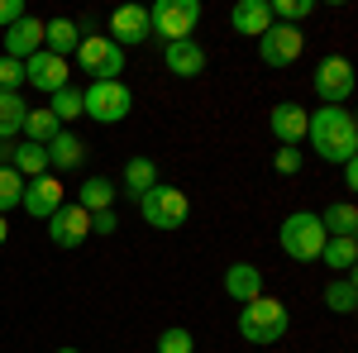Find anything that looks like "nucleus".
Segmentation results:
<instances>
[{"mask_svg": "<svg viewBox=\"0 0 358 353\" xmlns=\"http://www.w3.org/2000/svg\"><path fill=\"white\" fill-rule=\"evenodd\" d=\"M306 143H310V153H315V158L344 167L358 153V120L344 106L310 110V120H306Z\"/></svg>", "mask_w": 358, "mask_h": 353, "instance_id": "1", "label": "nucleus"}, {"mask_svg": "<svg viewBox=\"0 0 358 353\" xmlns=\"http://www.w3.org/2000/svg\"><path fill=\"white\" fill-rule=\"evenodd\" d=\"M292 329V310L277 296H253L248 305H239V339L244 344H282Z\"/></svg>", "mask_w": 358, "mask_h": 353, "instance_id": "2", "label": "nucleus"}, {"mask_svg": "<svg viewBox=\"0 0 358 353\" xmlns=\"http://www.w3.org/2000/svg\"><path fill=\"white\" fill-rule=\"evenodd\" d=\"M277 244L292 263H320V248H325V229L315 210H292L277 229Z\"/></svg>", "mask_w": 358, "mask_h": 353, "instance_id": "3", "label": "nucleus"}, {"mask_svg": "<svg viewBox=\"0 0 358 353\" xmlns=\"http://www.w3.org/2000/svg\"><path fill=\"white\" fill-rule=\"evenodd\" d=\"M134 206H138V215H143V224H153V229H182L187 215H192L187 191H182V187H167V182H158L148 196H138Z\"/></svg>", "mask_w": 358, "mask_h": 353, "instance_id": "4", "label": "nucleus"}, {"mask_svg": "<svg viewBox=\"0 0 358 353\" xmlns=\"http://www.w3.org/2000/svg\"><path fill=\"white\" fill-rule=\"evenodd\" d=\"M129 110H134V91L124 82H91L82 91V115L96 124H120L129 120Z\"/></svg>", "mask_w": 358, "mask_h": 353, "instance_id": "5", "label": "nucleus"}, {"mask_svg": "<svg viewBox=\"0 0 358 353\" xmlns=\"http://www.w3.org/2000/svg\"><path fill=\"white\" fill-rule=\"evenodd\" d=\"M77 62H82V72L91 82H120V72H124V48L110 43L106 34H86L82 43H77Z\"/></svg>", "mask_w": 358, "mask_h": 353, "instance_id": "6", "label": "nucleus"}, {"mask_svg": "<svg viewBox=\"0 0 358 353\" xmlns=\"http://www.w3.org/2000/svg\"><path fill=\"white\" fill-rule=\"evenodd\" d=\"M148 24H153L158 38L182 43V38H192V29L201 24V0H158V5L148 10Z\"/></svg>", "mask_w": 358, "mask_h": 353, "instance_id": "7", "label": "nucleus"}, {"mask_svg": "<svg viewBox=\"0 0 358 353\" xmlns=\"http://www.w3.org/2000/svg\"><path fill=\"white\" fill-rule=\"evenodd\" d=\"M310 86H315V96H320V106H344V101L354 96V62L339 57V53L320 57V67H315Z\"/></svg>", "mask_w": 358, "mask_h": 353, "instance_id": "8", "label": "nucleus"}, {"mask_svg": "<svg viewBox=\"0 0 358 353\" xmlns=\"http://www.w3.org/2000/svg\"><path fill=\"white\" fill-rule=\"evenodd\" d=\"M48 239L57 248H82L91 239V215H86L77 201H62L53 215H48Z\"/></svg>", "mask_w": 358, "mask_h": 353, "instance_id": "9", "label": "nucleus"}, {"mask_svg": "<svg viewBox=\"0 0 358 353\" xmlns=\"http://www.w3.org/2000/svg\"><path fill=\"white\" fill-rule=\"evenodd\" d=\"M301 48H306V38H301V29H292V24H273L258 38L263 67H292V62L301 57Z\"/></svg>", "mask_w": 358, "mask_h": 353, "instance_id": "10", "label": "nucleus"}, {"mask_svg": "<svg viewBox=\"0 0 358 353\" xmlns=\"http://www.w3.org/2000/svg\"><path fill=\"white\" fill-rule=\"evenodd\" d=\"M43 53V20L38 15H20L15 24L5 29V57H15V62H24V57Z\"/></svg>", "mask_w": 358, "mask_h": 353, "instance_id": "11", "label": "nucleus"}, {"mask_svg": "<svg viewBox=\"0 0 358 353\" xmlns=\"http://www.w3.org/2000/svg\"><path fill=\"white\" fill-rule=\"evenodd\" d=\"M153 34V24H148V10L143 5H120L110 15V43H120V48H134V43H143Z\"/></svg>", "mask_w": 358, "mask_h": 353, "instance_id": "12", "label": "nucleus"}, {"mask_svg": "<svg viewBox=\"0 0 358 353\" xmlns=\"http://www.w3.org/2000/svg\"><path fill=\"white\" fill-rule=\"evenodd\" d=\"M306 120H310V110H301L296 101H277L273 115H268V129L277 134V143H282V148H301Z\"/></svg>", "mask_w": 358, "mask_h": 353, "instance_id": "13", "label": "nucleus"}, {"mask_svg": "<svg viewBox=\"0 0 358 353\" xmlns=\"http://www.w3.org/2000/svg\"><path fill=\"white\" fill-rule=\"evenodd\" d=\"M24 215H34V219H48L62 206V177L57 172H48V177H34V182H24Z\"/></svg>", "mask_w": 358, "mask_h": 353, "instance_id": "14", "label": "nucleus"}, {"mask_svg": "<svg viewBox=\"0 0 358 353\" xmlns=\"http://www.w3.org/2000/svg\"><path fill=\"white\" fill-rule=\"evenodd\" d=\"M24 82L34 86V91H62L67 86V57H53V53H34L24 57Z\"/></svg>", "mask_w": 358, "mask_h": 353, "instance_id": "15", "label": "nucleus"}, {"mask_svg": "<svg viewBox=\"0 0 358 353\" xmlns=\"http://www.w3.org/2000/svg\"><path fill=\"white\" fill-rule=\"evenodd\" d=\"M206 48L196 43V38H182V43H167L163 48V67L172 72V77H201L206 72Z\"/></svg>", "mask_w": 358, "mask_h": 353, "instance_id": "16", "label": "nucleus"}, {"mask_svg": "<svg viewBox=\"0 0 358 353\" xmlns=\"http://www.w3.org/2000/svg\"><path fill=\"white\" fill-rule=\"evenodd\" d=\"M229 24H234L239 38H263L273 29V10H268V0H239L229 10Z\"/></svg>", "mask_w": 358, "mask_h": 353, "instance_id": "17", "label": "nucleus"}, {"mask_svg": "<svg viewBox=\"0 0 358 353\" xmlns=\"http://www.w3.org/2000/svg\"><path fill=\"white\" fill-rule=\"evenodd\" d=\"M224 296L239 301V305L263 296V272L253 268V263H229V272H224Z\"/></svg>", "mask_w": 358, "mask_h": 353, "instance_id": "18", "label": "nucleus"}, {"mask_svg": "<svg viewBox=\"0 0 358 353\" xmlns=\"http://www.w3.org/2000/svg\"><path fill=\"white\" fill-rule=\"evenodd\" d=\"M82 163H86V143L72 129H57L53 143H48V167L53 172H77Z\"/></svg>", "mask_w": 358, "mask_h": 353, "instance_id": "19", "label": "nucleus"}, {"mask_svg": "<svg viewBox=\"0 0 358 353\" xmlns=\"http://www.w3.org/2000/svg\"><path fill=\"white\" fill-rule=\"evenodd\" d=\"M153 187H158V163H153V158H129L115 191H124L129 201H138V196H148Z\"/></svg>", "mask_w": 358, "mask_h": 353, "instance_id": "20", "label": "nucleus"}, {"mask_svg": "<svg viewBox=\"0 0 358 353\" xmlns=\"http://www.w3.org/2000/svg\"><path fill=\"white\" fill-rule=\"evenodd\" d=\"M320 229L325 239H358V206L354 201H334L320 210Z\"/></svg>", "mask_w": 358, "mask_h": 353, "instance_id": "21", "label": "nucleus"}, {"mask_svg": "<svg viewBox=\"0 0 358 353\" xmlns=\"http://www.w3.org/2000/svg\"><path fill=\"white\" fill-rule=\"evenodd\" d=\"M77 43H82L77 20H43V53L67 57V53H77Z\"/></svg>", "mask_w": 358, "mask_h": 353, "instance_id": "22", "label": "nucleus"}, {"mask_svg": "<svg viewBox=\"0 0 358 353\" xmlns=\"http://www.w3.org/2000/svg\"><path fill=\"white\" fill-rule=\"evenodd\" d=\"M115 182L110 177H86L82 191H77V206H82L86 215H101V210H115Z\"/></svg>", "mask_w": 358, "mask_h": 353, "instance_id": "23", "label": "nucleus"}, {"mask_svg": "<svg viewBox=\"0 0 358 353\" xmlns=\"http://www.w3.org/2000/svg\"><path fill=\"white\" fill-rule=\"evenodd\" d=\"M10 167H15V172H20V177H24V182H34V177H48V172H53V167H48V148H43V143H15V158H10Z\"/></svg>", "mask_w": 358, "mask_h": 353, "instance_id": "24", "label": "nucleus"}, {"mask_svg": "<svg viewBox=\"0 0 358 353\" xmlns=\"http://www.w3.org/2000/svg\"><path fill=\"white\" fill-rule=\"evenodd\" d=\"M320 263L334 268V277H354V268H358V239H325Z\"/></svg>", "mask_w": 358, "mask_h": 353, "instance_id": "25", "label": "nucleus"}, {"mask_svg": "<svg viewBox=\"0 0 358 353\" xmlns=\"http://www.w3.org/2000/svg\"><path fill=\"white\" fill-rule=\"evenodd\" d=\"M24 115H29V106H24L20 91H0V138L20 134L24 129Z\"/></svg>", "mask_w": 358, "mask_h": 353, "instance_id": "26", "label": "nucleus"}, {"mask_svg": "<svg viewBox=\"0 0 358 353\" xmlns=\"http://www.w3.org/2000/svg\"><path fill=\"white\" fill-rule=\"evenodd\" d=\"M325 305H330L334 315H354V310H358L354 277H330V287H325Z\"/></svg>", "mask_w": 358, "mask_h": 353, "instance_id": "27", "label": "nucleus"}, {"mask_svg": "<svg viewBox=\"0 0 358 353\" xmlns=\"http://www.w3.org/2000/svg\"><path fill=\"white\" fill-rule=\"evenodd\" d=\"M48 115H53L57 124L67 129V120H82V86H62V91H53V106H48Z\"/></svg>", "mask_w": 358, "mask_h": 353, "instance_id": "28", "label": "nucleus"}, {"mask_svg": "<svg viewBox=\"0 0 358 353\" xmlns=\"http://www.w3.org/2000/svg\"><path fill=\"white\" fill-rule=\"evenodd\" d=\"M57 129H62V124H57L48 110H29V115H24V129H20V134H24L29 143H43V148H48Z\"/></svg>", "mask_w": 358, "mask_h": 353, "instance_id": "29", "label": "nucleus"}, {"mask_svg": "<svg viewBox=\"0 0 358 353\" xmlns=\"http://www.w3.org/2000/svg\"><path fill=\"white\" fill-rule=\"evenodd\" d=\"M268 10H273V24H301L306 15H315V0H268Z\"/></svg>", "mask_w": 358, "mask_h": 353, "instance_id": "30", "label": "nucleus"}, {"mask_svg": "<svg viewBox=\"0 0 358 353\" xmlns=\"http://www.w3.org/2000/svg\"><path fill=\"white\" fill-rule=\"evenodd\" d=\"M20 201H24V177H20L15 167H0V215L15 210Z\"/></svg>", "mask_w": 358, "mask_h": 353, "instance_id": "31", "label": "nucleus"}, {"mask_svg": "<svg viewBox=\"0 0 358 353\" xmlns=\"http://www.w3.org/2000/svg\"><path fill=\"white\" fill-rule=\"evenodd\" d=\"M158 353H196V339H192V329H182V325H172L158 334Z\"/></svg>", "mask_w": 358, "mask_h": 353, "instance_id": "32", "label": "nucleus"}, {"mask_svg": "<svg viewBox=\"0 0 358 353\" xmlns=\"http://www.w3.org/2000/svg\"><path fill=\"white\" fill-rule=\"evenodd\" d=\"M301 163H306L301 148H277V153H273V167L282 172V177H296V172H301Z\"/></svg>", "mask_w": 358, "mask_h": 353, "instance_id": "33", "label": "nucleus"}, {"mask_svg": "<svg viewBox=\"0 0 358 353\" xmlns=\"http://www.w3.org/2000/svg\"><path fill=\"white\" fill-rule=\"evenodd\" d=\"M20 86H24V62L0 57V91H20Z\"/></svg>", "mask_w": 358, "mask_h": 353, "instance_id": "34", "label": "nucleus"}, {"mask_svg": "<svg viewBox=\"0 0 358 353\" xmlns=\"http://www.w3.org/2000/svg\"><path fill=\"white\" fill-rule=\"evenodd\" d=\"M115 229H120L115 210H101V215H91V234H115Z\"/></svg>", "mask_w": 358, "mask_h": 353, "instance_id": "35", "label": "nucleus"}, {"mask_svg": "<svg viewBox=\"0 0 358 353\" xmlns=\"http://www.w3.org/2000/svg\"><path fill=\"white\" fill-rule=\"evenodd\" d=\"M20 15H24V0H0V24H5V29L15 24Z\"/></svg>", "mask_w": 358, "mask_h": 353, "instance_id": "36", "label": "nucleus"}, {"mask_svg": "<svg viewBox=\"0 0 358 353\" xmlns=\"http://www.w3.org/2000/svg\"><path fill=\"white\" fill-rule=\"evenodd\" d=\"M344 187H349V191L358 187V163H354V158H349V163H344Z\"/></svg>", "mask_w": 358, "mask_h": 353, "instance_id": "37", "label": "nucleus"}, {"mask_svg": "<svg viewBox=\"0 0 358 353\" xmlns=\"http://www.w3.org/2000/svg\"><path fill=\"white\" fill-rule=\"evenodd\" d=\"M10 158H15V138H0V167H10Z\"/></svg>", "mask_w": 358, "mask_h": 353, "instance_id": "38", "label": "nucleus"}, {"mask_svg": "<svg viewBox=\"0 0 358 353\" xmlns=\"http://www.w3.org/2000/svg\"><path fill=\"white\" fill-rule=\"evenodd\" d=\"M5 239H10V224H5V215H0V244H5Z\"/></svg>", "mask_w": 358, "mask_h": 353, "instance_id": "39", "label": "nucleus"}, {"mask_svg": "<svg viewBox=\"0 0 358 353\" xmlns=\"http://www.w3.org/2000/svg\"><path fill=\"white\" fill-rule=\"evenodd\" d=\"M57 353H82V349H57Z\"/></svg>", "mask_w": 358, "mask_h": 353, "instance_id": "40", "label": "nucleus"}]
</instances>
